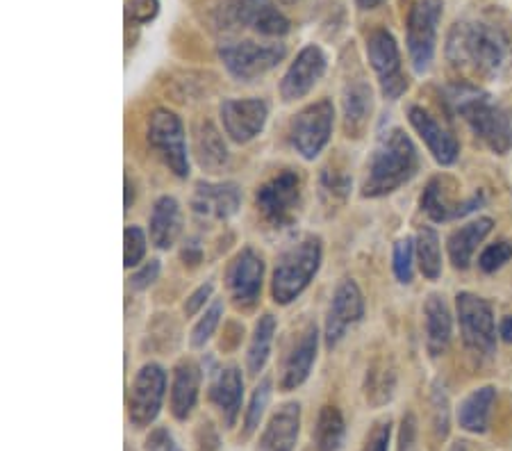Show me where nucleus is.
<instances>
[{
  "instance_id": "nucleus-1",
  "label": "nucleus",
  "mask_w": 512,
  "mask_h": 451,
  "mask_svg": "<svg viewBox=\"0 0 512 451\" xmlns=\"http://www.w3.org/2000/svg\"><path fill=\"white\" fill-rule=\"evenodd\" d=\"M447 57L456 67H467L481 76H501L510 67L512 48L506 32L490 23H456L447 41Z\"/></svg>"
},
{
  "instance_id": "nucleus-2",
  "label": "nucleus",
  "mask_w": 512,
  "mask_h": 451,
  "mask_svg": "<svg viewBox=\"0 0 512 451\" xmlns=\"http://www.w3.org/2000/svg\"><path fill=\"white\" fill-rule=\"evenodd\" d=\"M419 169V153L412 139L401 128H392L378 139L371 153L362 194L369 199L387 196L415 178Z\"/></svg>"
},
{
  "instance_id": "nucleus-3",
  "label": "nucleus",
  "mask_w": 512,
  "mask_h": 451,
  "mask_svg": "<svg viewBox=\"0 0 512 451\" xmlns=\"http://www.w3.org/2000/svg\"><path fill=\"white\" fill-rule=\"evenodd\" d=\"M447 98L476 137L490 146L494 153L506 155L512 149V119L510 112L490 94L474 85H451Z\"/></svg>"
},
{
  "instance_id": "nucleus-4",
  "label": "nucleus",
  "mask_w": 512,
  "mask_h": 451,
  "mask_svg": "<svg viewBox=\"0 0 512 451\" xmlns=\"http://www.w3.org/2000/svg\"><path fill=\"white\" fill-rule=\"evenodd\" d=\"M321 267V240L317 235H303L280 253L271 281V294L280 306L299 299Z\"/></svg>"
},
{
  "instance_id": "nucleus-5",
  "label": "nucleus",
  "mask_w": 512,
  "mask_h": 451,
  "mask_svg": "<svg viewBox=\"0 0 512 451\" xmlns=\"http://www.w3.org/2000/svg\"><path fill=\"white\" fill-rule=\"evenodd\" d=\"M214 26L224 32L253 30L264 37H283L289 21L269 0H224L214 12Z\"/></svg>"
},
{
  "instance_id": "nucleus-6",
  "label": "nucleus",
  "mask_w": 512,
  "mask_h": 451,
  "mask_svg": "<svg viewBox=\"0 0 512 451\" xmlns=\"http://www.w3.org/2000/svg\"><path fill=\"white\" fill-rule=\"evenodd\" d=\"M285 44L271 41V44H258V41H233L219 48V57L224 62L230 76L242 82H251L264 76L285 60Z\"/></svg>"
},
{
  "instance_id": "nucleus-7",
  "label": "nucleus",
  "mask_w": 512,
  "mask_h": 451,
  "mask_svg": "<svg viewBox=\"0 0 512 451\" xmlns=\"http://www.w3.org/2000/svg\"><path fill=\"white\" fill-rule=\"evenodd\" d=\"M260 215L276 228L292 226L301 210V178L296 171L285 169L264 183L255 194Z\"/></svg>"
},
{
  "instance_id": "nucleus-8",
  "label": "nucleus",
  "mask_w": 512,
  "mask_h": 451,
  "mask_svg": "<svg viewBox=\"0 0 512 451\" xmlns=\"http://www.w3.org/2000/svg\"><path fill=\"white\" fill-rule=\"evenodd\" d=\"M456 310L462 342L478 356L490 358L497 351V324H494L492 306L472 292H460Z\"/></svg>"
},
{
  "instance_id": "nucleus-9",
  "label": "nucleus",
  "mask_w": 512,
  "mask_h": 451,
  "mask_svg": "<svg viewBox=\"0 0 512 451\" xmlns=\"http://www.w3.org/2000/svg\"><path fill=\"white\" fill-rule=\"evenodd\" d=\"M148 144L160 155L173 176L185 178L189 174L187 142L183 121L171 110H155L148 119Z\"/></svg>"
},
{
  "instance_id": "nucleus-10",
  "label": "nucleus",
  "mask_w": 512,
  "mask_h": 451,
  "mask_svg": "<svg viewBox=\"0 0 512 451\" xmlns=\"http://www.w3.org/2000/svg\"><path fill=\"white\" fill-rule=\"evenodd\" d=\"M442 21V0H415L408 14V53L417 73L431 69Z\"/></svg>"
},
{
  "instance_id": "nucleus-11",
  "label": "nucleus",
  "mask_w": 512,
  "mask_h": 451,
  "mask_svg": "<svg viewBox=\"0 0 512 451\" xmlns=\"http://www.w3.org/2000/svg\"><path fill=\"white\" fill-rule=\"evenodd\" d=\"M333 121L335 108L326 98L308 105V108L296 114L292 126H289V139H292L296 153H301V158L305 160H315L330 142Z\"/></svg>"
},
{
  "instance_id": "nucleus-12",
  "label": "nucleus",
  "mask_w": 512,
  "mask_h": 451,
  "mask_svg": "<svg viewBox=\"0 0 512 451\" xmlns=\"http://www.w3.org/2000/svg\"><path fill=\"white\" fill-rule=\"evenodd\" d=\"M164 390H167V374L158 363H148L139 369L128 395V417L132 426L146 429L160 415Z\"/></svg>"
},
{
  "instance_id": "nucleus-13",
  "label": "nucleus",
  "mask_w": 512,
  "mask_h": 451,
  "mask_svg": "<svg viewBox=\"0 0 512 451\" xmlns=\"http://www.w3.org/2000/svg\"><path fill=\"white\" fill-rule=\"evenodd\" d=\"M367 57L371 69L376 71L378 80H381V92L390 101H396L406 94L408 80L401 71V53L399 44L392 37V32L385 28H378L367 37Z\"/></svg>"
},
{
  "instance_id": "nucleus-14",
  "label": "nucleus",
  "mask_w": 512,
  "mask_h": 451,
  "mask_svg": "<svg viewBox=\"0 0 512 451\" xmlns=\"http://www.w3.org/2000/svg\"><path fill=\"white\" fill-rule=\"evenodd\" d=\"M362 315H365V297H362L358 283H355L353 278H342V281L337 283L333 299H330L328 306L324 331L326 347H337V342L344 338L346 331H349L353 324L360 322Z\"/></svg>"
},
{
  "instance_id": "nucleus-15",
  "label": "nucleus",
  "mask_w": 512,
  "mask_h": 451,
  "mask_svg": "<svg viewBox=\"0 0 512 451\" xmlns=\"http://www.w3.org/2000/svg\"><path fill=\"white\" fill-rule=\"evenodd\" d=\"M264 262L253 249H242L228 265L226 287L237 308L251 310L260 299Z\"/></svg>"
},
{
  "instance_id": "nucleus-16",
  "label": "nucleus",
  "mask_w": 512,
  "mask_h": 451,
  "mask_svg": "<svg viewBox=\"0 0 512 451\" xmlns=\"http://www.w3.org/2000/svg\"><path fill=\"white\" fill-rule=\"evenodd\" d=\"M269 108L262 98H228L221 103V123L235 144H249L267 126Z\"/></svg>"
},
{
  "instance_id": "nucleus-17",
  "label": "nucleus",
  "mask_w": 512,
  "mask_h": 451,
  "mask_svg": "<svg viewBox=\"0 0 512 451\" xmlns=\"http://www.w3.org/2000/svg\"><path fill=\"white\" fill-rule=\"evenodd\" d=\"M326 55L319 46L310 44L296 55V60L289 64L283 80H280V96L285 103L299 101V98L308 96L312 87L317 85L321 76L326 73Z\"/></svg>"
},
{
  "instance_id": "nucleus-18",
  "label": "nucleus",
  "mask_w": 512,
  "mask_h": 451,
  "mask_svg": "<svg viewBox=\"0 0 512 451\" xmlns=\"http://www.w3.org/2000/svg\"><path fill=\"white\" fill-rule=\"evenodd\" d=\"M317 347H319V331L315 324H308L301 331L299 340L287 349L280 365V388L285 392H292L308 381L312 372V365L317 360Z\"/></svg>"
},
{
  "instance_id": "nucleus-19",
  "label": "nucleus",
  "mask_w": 512,
  "mask_h": 451,
  "mask_svg": "<svg viewBox=\"0 0 512 451\" xmlns=\"http://www.w3.org/2000/svg\"><path fill=\"white\" fill-rule=\"evenodd\" d=\"M242 194L235 183H198L192 196V212L201 221H226L235 215Z\"/></svg>"
},
{
  "instance_id": "nucleus-20",
  "label": "nucleus",
  "mask_w": 512,
  "mask_h": 451,
  "mask_svg": "<svg viewBox=\"0 0 512 451\" xmlns=\"http://www.w3.org/2000/svg\"><path fill=\"white\" fill-rule=\"evenodd\" d=\"M408 119L412 123V128L417 130V135L424 139V144L428 146V151L433 153V158L437 162L449 167V164L458 160L460 146L456 142V137H453L447 128H442L431 112L419 108V105H412L408 110Z\"/></svg>"
},
{
  "instance_id": "nucleus-21",
  "label": "nucleus",
  "mask_w": 512,
  "mask_h": 451,
  "mask_svg": "<svg viewBox=\"0 0 512 451\" xmlns=\"http://www.w3.org/2000/svg\"><path fill=\"white\" fill-rule=\"evenodd\" d=\"M301 433V406L289 401L269 417L258 451H294Z\"/></svg>"
},
{
  "instance_id": "nucleus-22",
  "label": "nucleus",
  "mask_w": 512,
  "mask_h": 451,
  "mask_svg": "<svg viewBox=\"0 0 512 451\" xmlns=\"http://www.w3.org/2000/svg\"><path fill=\"white\" fill-rule=\"evenodd\" d=\"M242 397H244V379L239 367L228 365L221 367L212 374L210 383V401L224 417L226 426H235L239 410H242Z\"/></svg>"
},
{
  "instance_id": "nucleus-23",
  "label": "nucleus",
  "mask_w": 512,
  "mask_h": 451,
  "mask_svg": "<svg viewBox=\"0 0 512 451\" xmlns=\"http://www.w3.org/2000/svg\"><path fill=\"white\" fill-rule=\"evenodd\" d=\"M483 203H485L483 194H474L472 199L462 203L449 201L442 178H433L431 183L426 185L424 194H421V210H424L433 221H451V219L467 217L472 215L476 208H481Z\"/></svg>"
},
{
  "instance_id": "nucleus-24",
  "label": "nucleus",
  "mask_w": 512,
  "mask_h": 451,
  "mask_svg": "<svg viewBox=\"0 0 512 451\" xmlns=\"http://www.w3.org/2000/svg\"><path fill=\"white\" fill-rule=\"evenodd\" d=\"M198 390H201V367L194 360H183L173 369L171 383V413L176 420L185 422L198 401Z\"/></svg>"
},
{
  "instance_id": "nucleus-25",
  "label": "nucleus",
  "mask_w": 512,
  "mask_h": 451,
  "mask_svg": "<svg viewBox=\"0 0 512 451\" xmlns=\"http://www.w3.org/2000/svg\"><path fill=\"white\" fill-rule=\"evenodd\" d=\"M424 324H426V347L431 356L447 354L453 338V317L440 294H431L424 306Z\"/></svg>"
},
{
  "instance_id": "nucleus-26",
  "label": "nucleus",
  "mask_w": 512,
  "mask_h": 451,
  "mask_svg": "<svg viewBox=\"0 0 512 451\" xmlns=\"http://www.w3.org/2000/svg\"><path fill=\"white\" fill-rule=\"evenodd\" d=\"M342 110L346 135L362 137L371 119V110H374V96H371V87L365 80H353L344 87Z\"/></svg>"
},
{
  "instance_id": "nucleus-27",
  "label": "nucleus",
  "mask_w": 512,
  "mask_h": 451,
  "mask_svg": "<svg viewBox=\"0 0 512 451\" xmlns=\"http://www.w3.org/2000/svg\"><path fill=\"white\" fill-rule=\"evenodd\" d=\"M151 242L155 249L167 251L176 244L180 231H183V212L173 196H162L155 201L151 212Z\"/></svg>"
},
{
  "instance_id": "nucleus-28",
  "label": "nucleus",
  "mask_w": 512,
  "mask_h": 451,
  "mask_svg": "<svg viewBox=\"0 0 512 451\" xmlns=\"http://www.w3.org/2000/svg\"><path fill=\"white\" fill-rule=\"evenodd\" d=\"M494 221L490 217H481L465 224L458 231H453L449 237V258L456 269H467L472 265V258L487 235H490Z\"/></svg>"
},
{
  "instance_id": "nucleus-29",
  "label": "nucleus",
  "mask_w": 512,
  "mask_h": 451,
  "mask_svg": "<svg viewBox=\"0 0 512 451\" xmlns=\"http://www.w3.org/2000/svg\"><path fill=\"white\" fill-rule=\"evenodd\" d=\"M194 153L196 160L201 164V169L210 171V174H217L226 167L228 162V149L224 137L217 128L212 126L210 121L196 123L194 128Z\"/></svg>"
},
{
  "instance_id": "nucleus-30",
  "label": "nucleus",
  "mask_w": 512,
  "mask_h": 451,
  "mask_svg": "<svg viewBox=\"0 0 512 451\" xmlns=\"http://www.w3.org/2000/svg\"><path fill=\"white\" fill-rule=\"evenodd\" d=\"M494 404H497V390H494L492 385L474 390L472 395L465 397V401H462L458 408L460 429H465L469 433H485L487 426H490Z\"/></svg>"
},
{
  "instance_id": "nucleus-31",
  "label": "nucleus",
  "mask_w": 512,
  "mask_h": 451,
  "mask_svg": "<svg viewBox=\"0 0 512 451\" xmlns=\"http://www.w3.org/2000/svg\"><path fill=\"white\" fill-rule=\"evenodd\" d=\"M274 335H276V317L262 315L260 322L255 324V331L249 342V351H246V367H249V374L258 376L264 369V365H267L271 344H274Z\"/></svg>"
},
{
  "instance_id": "nucleus-32",
  "label": "nucleus",
  "mask_w": 512,
  "mask_h": 451,
  "mask_svg": "<svg viewBox=\"0 0 512 451\" xmlns=\"http://www.w3.org/2000/svg\"><path fill=\"white\" fill-rule=\"evenodd\" d=\"M344 417L340 408L324 406L319 410L317 426H315V445L317 451H340L344 445Z\"/></svg>"
},
{
  "instance_id": "nucleus-33",
  "label": "nucleus",
  "mask_w": 512,
  "mask_h": 451,
  "mask_svg": "<svg viewBox=\"0 0 512 451\" xmlns=\"http://www.w3.org/2000/svg\"><path fill=\"white\" fill-rule=\"evenodd\" d=\"M417 260L419 269L428 281H437L442 276V246H440V235L435 233V228L424 226L417 233Z\"/></svg>"
},
{
  "instance_id": "nucleus-34",
  "label": "nucleus",
  "mask_w": 512,
  "mask_h": 451,
  "mask_svg": "<svg viewBox=\"0 0 512 451\" xmlns=\"http://www.w3.org/2000/svg\"><path fill=\"white\" fill-rule=\"evenodd\" d=\"M396 388V374L394 369L387 365H374L367 374L365 395L371 406H383L387 401H392Z\"/></svg>"
},
{
  "instance_id": "nucleus-35",
  "label": "nucleus",
  "mask_w": 512,
  "mask_h": 451,
  "mask_svg": "<svg viewBox=\"0 0 512 451\" xmlns=\"http://www.w3.org/2000/svg\"><path fill=\"white\" fill-rule=\"evenodd\" d=\"M351 192V178L340 169H324L319 176V194L326 205H340Z\"/></svg>"
},
{
  "instance_id": "nucleus-36",
  "label": "nucleus",
  "mask_w": 512,
  "mask_h": 451,
  "mask_svg": "<svg viewBox=\"0 0 512 451\" xmlns=\"http://www.w3.org/2000/svg\"><path fill=\"white\" fill-rule=\"evenodd\" d=\"M269 399H271V379H269V376H264V379L258 383V388H255V392H253L249 408H246L244 438L253 436L255 429L260 426L264 410H267V406H269Z\"/></svg>"
},
{
  "instance_id": "nucleus-37",
  "label": "nucleus",
  "mask_w": 512,
  "mask_h": 451,
  "mask_svg": "<svg viewBox=\"0 0 512 451\" xmlns=\"http://www.w3.org/2000/svg\"><path fill=\"white\" fill-rule=\"evenodd\" d=\"M415 256H417V244L412 237H403L394 244V274L399 278V283H412L415 276Z\"/></svg>"
},
{
  "instance_id": "nucleus-38",
  "label": "nucleus",
  "mask_w": 512,
  "mask_h": 451,
  "mask_svg": "<svg viewBox=\"0 0 512 451\" xmlns=\"http://www.w3.org/2000/svg\"><path fill=\"white\" fill-rule=\"evenodd\" d=\"M221 317H224V301L214 299L212 306L205 310L203 317L198 319L196 326H194L192 347H205V342H208L214 335V331H217Z\"/></svg>"
},
{
  "instance_id": "nucleus-39",
  "label": "nucleus",
  "mask_w": 512,
  "mask_h": 451,
  "mask_svg": "<svg viewBox=\"0 0 512 451\" xmlns=\"http://www.w3.org/2000/svg\"><path fill=\"white\" fill-rule=\"evenodd\" d=\"M512 258V242L499 240L490 246H485L481 256H478V269L485 274L499 272L503 265H508Z\"/></svg>"
},
{
  "instance_id": "nucleus-40",
  "label": "nucleus",
  "mask_w": 512,
  "mask_h": 451,
  "mask_svg": "<svg viewBox=\"0 0 512 451\" xmlns=\"http://www.w3.org/2000/svg\"><path fill=\"white\" fill-rule=\"evenodd\" d=\"M123 265L128 269L137 267L142 258L146 256V235L139 226H128L126 233H123Z\"/></svg>"
},
{
  "instance_id": "nucleus-41",
  "label": "nucleus",
  "mask_w": 512,
  "mask_h": 451,
  "mask_svg": "<svg viewBox=\"0 0 512 451\" xmlns=\"http://www.w3.org/2000/svg\"><path fill=\"white\" fill-rule=\"evenodd\" d=\"M433 431L437 440L449 436V397L440 385L433 390Z\"/></svg>"
},
{
  "instance_id": "nucleus-42",
  "label": "nucleus",
  "mask_w": 512,
  "mask_h": 451,
  "mask_svg": "<svg viewBox=\"0 0 512 451\" xmlns=\"http://www.w3.org/2000/svg\"><path fill=\"white\" fill-rule=\"evenodd\" d=\"M160 12V0H128L126 3V21L135 26H146L155 21Z\"/></svg>"
},
{
  "instance_id": "nucleus-43",
  "label": "nucleus",
  "mask_w": 512,
  "mask_h": 451,
  "mask_svg": "<svg viewBox=\"0 0 512 451\" xmlns=\"http://www.w3.org/2000/svg\"><path fill=\"white\" fill-rule=\"evenodd\" d=\"M390 438H392V422L390 420L378 422L360 451H390Z\"/></svg>"
},
{
  "instance_id": "nucleus-44",
  "label": "nucleus",
  "mask_w": 512,
  "mask_h": 451,
  "mask_svg": "<svg viewBox=\"0 0 512 451\" xmlns=\"http://www.w3.org/2000/svg\"><path fill=\"white\" fill-rule=\"evenodd\" d=\"M160 276V260H148L142 269H137L135 274L130 278L132 290H146L151 287Z\"/></svg>"
},
{
  "instance_id": "nucleus-45",
  "label": "nucleus",
  "mask_w": 512,
  "mask_h": 451,
  "mask_svg": "<svg viewBox=\"0 0 512 451\" xmlns=\"http://www.w3.org/2000/svg\"><path fill=\"white\" fill-rule=\"evenodd\" d=\"M219 433L214 431L212 422H201L196 429V451H219Z\"/></svg>"
},
{
  "instance_id": "nucleus-46",
  "label": "nucleus",
  "mask_w": 512,
  "mask_h": 451,
  "mask_svg": "<svg viewBox=\"0 0 512 451\" xmlns=\"http://www.w3.org/2000/svg\"><path fill=\"white\" fill-rule=\"evenodd\" d=\"M146 451H180V447L167 429H155L146 438Z\"/></svg>"
},
{
  "instance_id": "nucleus-47",
  "label": "nucleus",
  "mask_w": 512,
  "mask_h": 451,
  "mask_svg": "<svg viewBox=\"0 0 512 451\" xmlns=\"http://www.w3.org/2000/svg\"><path fill=\"white\" fill-rule=\"evenodd\" d=\"M415 438H417V417L408 413L403 415V422H401V436H399L401 451L415 449Z\"/></svg>"
},
{
  "instance_id": "nucleus-48",
  "label": "nucleus",
  "mask_w": 512,
  "mask_h": 451,
  "mask_svg": "<svg viewBox=\"0 0 512 451\" xmlns=\"http://www.w3.org/2000/svg\"><path fill=\"white\" fill-rule=\"evenodd\" d=\"M212 283H205V285H201L198 287V290L192 294V297H189L187 301H185V315L187 317H192V315H196L198 310H201L205 303H208V299L212 297Z\"/></svg>"
},
{
  "instance_id": "nucleus-49",
  "label": "nucleus",
  "mask_w": 512,
  "mask_h": 451,
  "mask_svg": "<svg viewBox=\"0 0 512 451\" xmlns=\"http://www.w3.org/2000/svg\"><path fill=\"white\" fill-rule=\"evenodd\" d=\"M183 258H185V262H189V265H198V262H201V249H198L196 242H189L185 246Z\"/></svg>"
},
{
  "instance_id": "nucleus-50",
  "label": "nucleus",
  "mask_w": 512,
  "mask_h": 451,
  "mask_svg": "<svg viewBox=\"0 0 512 451\" xmlns=\"http://www.w3.org/2000/svg\"><path fill=\"white\" fill-rule=\"evenodd\" d=\"M499 333H501V340H503V342L512 344V315H508L506 319H503Z\"/></svg>"
},
{
  "instance_id": "nucleus-51",
  "label": "nucleus",
  "mask_w": 512,
  "mask_h": 451,
  "mask_svg": "<svg viewBox=\"0 0 512 451\" xmlns=\"http://www.w3.org/2000/svg\"><path fill=\"white\" fill-rule=\"evenodd\" d=\"M353 3H355V5H358V7H360V10H376V7H378V5H381V3H383V0H353Z\"/></svg>"
},
{
  "instance_id": "nucleus-52",
  "label": "nucleus",
  "mask_w": 512,
  "mask_h": 451,
  "mask_svg": "<svg viewBox=\"0 0 512 451\" xmlns=\"http://www.w3.org/2000/svg\"><path fill=\"white\" fill-rule=\"evenodd\" d=\"M132 199H135V187H132V183H130V178H126V210H130V205H132Z\"/></svg>"
},
{
  "instance_id": "nucleus-53",
  "label": "nucleus",
  "mask_w": 512,
  "mask_h": 451,
  "mask_svg": "<svg viewBox=\"0 0 512 451\" xmlns=\"http://www.w3.org/2000/svg\"><path fill=\"white\" fill-rule=\"evenodd\" d=\"M449 451H469V442H465V440H458V442H453L451 445V449Z\"/></svg>"
},
{
  "instance_id": "nucleus-54",
  "label": "nucleus",
  "mask_w": 512,
  "mask_h": 451,
  "mask_svg": "<svg viewBox=\"0 0 512 451\" xmlns=\"http://www.w3.org/2000/svg\"><path fill=\"white\" fill-rule=\"evenodd\" d=\"M280 3H283V5H294V3H299V0H280Z\"/></svg>"
}]
</instances>
